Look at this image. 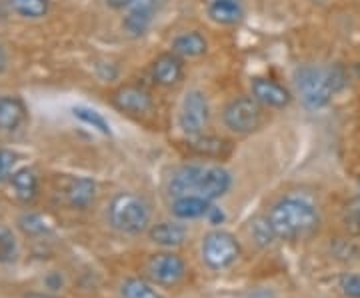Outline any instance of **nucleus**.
I'll return each instance as SVG.
<instances>
[{"mask_svg": "<svg viewBox=\"0 0 360 298\" xmlns=\"http://www.w3.org/2000/svg\"><path fill=\"white\" fill-rule=\"evenodd\" d=\"M232 184L231 172L217 164H184L172 172L168 179L170 196L194 195L202 196L206 200H217L229 193Z\"/></svg>", "mask_w": 360, "mask_h": 298, "instance_id": "1", "label": "nucleus"}, {"mask_svg": "<svg viewBox=\"0 0 360 298\" xmlns=\"http://www.w3.org/2000/svg\"><path fill=\"white\" fill-rule=\"evenodd\" d=\"M266 221L276 238L295 240V238L314 233L321 224V214L309 200L288 196L270 208Z\"/></svg>", "mask_w": 360, "mask_h": 298, "instance_id": "2", "label": "nucleus"}, {"mask_svg": "<svg viewBox=\"0 0 360 298\" xmlns=\"http://www.w3.org/2000/svg\"><path fill=\"white\" fill-rule=\"evenodd\" d=\"M342 70L326 66L302 65L295 70V86L302 104L309 110H321L333 101L342 86Z\"/></svg>", "mask_w": 360, "mask_h": 298, "instance_id": "3", "label": "nucleus"}, {"mask_svg": "<svg viewBox=\"0 0 360 298\" xmlns=\"http://www.w3.org/2000/svg\"><path fill=\"white\" fill-rule=\"evenodd\" d=\"M108 222L118 233H142L150 224V205L139 195L120 193L108 207Z\"/></svg>", "mask_w": 360, "mask_h": 298, "instance_id": "4", "label": "nucleus"}, {"mask_svg": "<svg viewBox=\"0 0 360 298\" xmlns=\"http://www.w3.org/2000/svg\"><path fill=\"white\" fill-rule=\"evenodd\" d=\"M222 120L234 134H250L262 124V104L252 96H236L224 106Z\"/></svg>", "mask_w": 360, "mask_h": 298, "instance_id": "5", "label": "nucleus"}, {"mask_svg": "<svg viewBox=\"0 0 360 298\" xmlns=\"http://www.w3.org/2000/svg\"><path fill=\"white\" fill-rule=\"evenodd\" d=\"M116 4L124 11V34L130 39H141L153 26L160 8L165 6V0H118Z\"/></svg>", "mask_w": 360, "mask_h": 298, "instance_id": "6", "label": "nucleus"}, {"mask_svg": "<svg viewBox=\"0 0 360 298\" xmlns=\"http://www.w3.org/2000/svg\"><path fill=\"white\" fill-rule=\"evenodd\" d=\"M240 257V245L231 233L212 231L202 238V260L212 271H224Z\"/></svg>", "mask_w": 360, "mask_h": 298, "instance_id": "7", "label": "nucleus"}, {"mask_svg": "<svg viewBox=\"0 0 360 298\" xmlns=\"http://www.w3.org/2000/svg\"><path fill=\"white\" fill-rule=\"evenodd\" d=\"M208 118H210V106H208V98L205 96V92H186L184 98H182V104H180V130H182L188 138L200 136V134H205Z\"/></svg>", "mask_w": 360, "mask_h": 298, "instance_id": "8", "label": "nucleus"}, {"mask_svg": "<svg viewBox=\"0 0 360 298\" xmlns=\"http://www.w3.org/2000/svg\"><path fill=\"white\" fill-rule=\"evenodd\" d=\"M146 273L160 286H174L186 274V264L174 252H160L155 254L146 264Z\"/></svg>", "mask_w": 360, "mask_h": 298, "instance_id": "9", "label": "nucleus"}, {"mask_svg": "<svg viewBox=\"0 0 360 298\" xmlns=\"http://www.w3.org/2000/svg\"><path fill=\"white\" fill-rule=\"evenodd\" d=\"M112 104L120 112H127L132 117L148 115L155 108L150 92L139 86V84H122L120 89H116L115 94H112Z\"/></svg>", "mask_w": 360, "mask_h": 298, "instance_id": "10", "label": "nucleus"}, {"mask_svg": "<svg viewBox=\"0 0 360 298\" xmlns=\"http://www.w3.org/2000/svg\"><path fill=\"white\" fill-rule=\"evenodd\" d=\"M250 92H252L255 101H258L262 106H269V108H284L292 101V94L288 92V89H284L281 82H276L272 78H252Z\"/></svg>", "mask_w": 360, "mask_h": 298, "instance_id": "11", "label": "nucleus"}, {"mask_svg": "<svg viewBox=\"0 0 360 298\" xmlns=\"http://www.w3.org/2000/svg\"><path fill=\"white\" fill-rule=\"evenodd\" d=\"M184 72V66H182V58L174 52H165L156 58L150 68V74L158 86H174L179 84L180 78Z\"/></svg>", "mask_w": 360, "mask_h": 298, "instance_id": "12", "label": "nucleus"}, {"mask_svg": "<svg viewBox=\"0 0 360 298\" xmlns=\"http://www.w3.org/2000/svg\"><path fill=\"white\" fill-rule=\"evenodd\" d=\"M26 106L14 94H0V132H16L25 124Z\"/></svg>", "mask_w": 360, "mask_h": 298, "instance_id": "13", "label": "nucleus"}, {"mask_svg": "<svg viewBox=\"0 0 360 298\" xmlns=\"http://www.w3.org/2000/svg\"><path fill=\"white\" fill-rule=\"evenodd\" d=\"M66 202L77 210L89 208L96 198V182L89 176H72L65 188Z\"/></svg>", "mask_w": 360, "mask_h": 298, "instance_id": "14", "label": "nucleus"}, {"mask_svg": "<svg viewBox=\"0 0 360 298\" xmlns=\"http://www.w3.org/2000/svg\"><path fill=\"white\" fill-rule=\"evenodd\" d=\"M206 13L212 22L222 26L238 25L245 16L240 0H206Z\"/></svg>", "mask_w": 360, "mask_h": 298, "instance_id": "15", "label": "nucleus"}, {"mask_svg": "<svg viewBox=\"0 0 360 298\" xmlns=\"http://www.w3.org/2000/svg\"><path fill=\"white\" fill-rule=\"evenodd\" d=\"M11 186H13L14 196L20 202H32L37 198V193H39V176L28 167L16 169L11 176Z\"/></svg>", "mask_w": 360, "mask_h": 298, "instance_id": "16", "label": "nucleus"}, {"mask_svg": "<svg viewBox=\"0 0 360 298\" xmlns=\"http://www.w3.org/2000/svg\"><path fill=\"white\" fill-rule=\"evenodd\" d=\"M212 207L210 200H206L202 196H179L174 198V205H172V214L180 219V221H193V219H200L206 216L208 208Z\"/></svg>", "mask_w": 360, "mask_h": 298, "instance_id": "17", "label": "nucleus"}, {"mask_svg": "<svg viewBox=\"0 0 360 298\" xmlns=\"http://www.w3.org/2000/svg\"><path fill=\"white\" fill-rule=\"evenodd\" d=\"M206 51H208V40L196 30L182 32L172 40V52L179 54L180 58H198Z\"/></svg>", "mask_w": 360, "mask_h": 298, "instance_id": "18", "label": "nucleus"}, {"mask_svg": "<svg viewBox=\"0 0 360 298\" xmlns=\"http://www.w3.org/2000/svg\"><path fill=\"white\" fill-rule=\"evenodd\" d=\"M150 240L162 248L180 247L186 238V228L179 222H158L150 228Z\"/></svg>", "mask_w": 360, "mask_h": 298, "instance_id": "19", "label": "nucleus"}, {"mask_svg": "<svg viewBox=\"0 0 360 298\" xmlns=\"http://www.w3.org/2000/svg\"><path fill=\"white\" fill-rule=\"evenodd\" d=\"M191 150L194 155L205 156V158H222V156L229 155L231 146L224 138H219V136H206V134H200V136H194L191 138Z\"/></svg>", "mask_w": 360, "mask_h": 298, "instance_id": "20", "label": "nucleus"}, {"mask_svg": "<svg viewBox=\"0 0 360 298\" xmlns=\"http://www.w3.org/2000/svg\"><path fill=\"white\" fill-rule=\"evenodd\" d=\"M8 8L26 20H40L51 13V0H8Z\"/></svg>", "mask_w": 360, "mask_h": 298, "instance_id": "21", "label": "nucleus"}, {"mask_svg": "<svg viewBox=\"0 0 360 298\" xmlns=\"http://www.w3.org/2000/svg\"><path fill=\"white\" fill-rule=\"evenodd\" d=\"M70 112H72V117L80 120L82 124H86L89 129L101 132L103 136H112V130H110L108 120L101 112H96L94 108H89V106H75Z\"/></svg>", "mask_w": 360, "mask_h": 298, "instance_id": "22", "label": "nucleus"}, {"mask_svg": "<svg viewBox=\"0 0 360 298\" xmlns=\"http://www.w3.org/2000/svg\"><path fill=\"white\" fill-rule=\"evenodd\" d=\"M16 259H18V240L8 226L0 224V266L13 264Z\"/></svg>", "mask_w": 360, "mask_h": 298, "instance_id": "23", "label": "nucleus"}, {"mask_svg": "<svg viewBox=\"0 0 360 298\" xmlns=\"http://www.w3.org/2000/svg\"><path fill=\"white\" fill-rule=\"evenodd\" d=\"M120 297L122 298H160L156 288L148 285L142 278H129L120 286Z\"/></svg>", "mask_w": 360, "mask_h": 298, "instance_id": "24", "label": "nucleus"}, {"mask_svg": "<svg viewBox=\"0 0 360 298\" xmlns=\"http://www.w3.org/2000/svg\"><path fill=\"white\" fill-rule=\"evenodd\" d=\"M18 226H20L26 234H30V236H39V234H44L49 231L44 219H42L40 214H34V212H25V214L18 219Z\"/></svg>", "mask_w": 360, "mask_h": 298, "instance_id": "25", "label": "nucleus"}, {"mask_svg": "<svg viewBox=\"0 0 360 298\" xmlns=\"http://www.w3.org/2000/svg\"><path fill=\"white\" fill-rule=\"evenodd\" d=\"M16 160H18L16 153L8 150V148H0V184L11 181L14 167H16Z\"/></svg>", "mask_w": 360, "mask_h": 298, "instance_id": "26", "label": "nucleus"}, {"mask_svg": "<svg viewBox=\"0 0 360 298\" xmlns=\"http://www.w3.org/2000/svg\"><path fill=\"white\" fill-rule=\"evenodd\" d=\"M345 226L350 233L360 234V198L350 200L345 208Z\"/></svg>", "mask_w": 360, "mask_h": 298, "instance_id": "27", "label": "nucleus"}, {"mask_svg": "<svg viewBox=\"0 0 360 298\" xmlns=\"http://www.w3.org/2000/svg\"><path fill=\"white\" fill-rule=\"evenodd\" d=\"M338 286L347 298H360V274H342Z\"/></svg>", "mask_w": 360, "mask_h": 298, "instance_id": "28", "label": "nucleus"}, {"mask_svg": "<svg viewBox=\"0 0 360 298\" xmlns=\"http://www.w3.org/2000/svg\"><path fill=\"white\" fill-rule=\"evenodd\" d=\"M63 283H65V280H63V276H60L58 273H51L46 278H44V285L49 286L51 290H58V288H63Z\"/></svg>", "mask_w": 360, "mask_h": 298, "instance_id": "29", "label": "nucleus"}, {"mask_svg": "<svg viewBox=\"0 0 360 298\" xmlns=\"http://www.w3.org/2000/svg\"><path fill=\"white\" fill-rule=\"evenodd\" d=\"M206 219L212 222V224H220V222L224 221V214L220 212V208L210 207L208 208V212H206Z\"/></svg>", "mask_w": 360, "mask_h": 298, "instance_id": "30", "label": "nucleus"}, {"mask_svg": "<svg viewBox=\"0 0 360 298\" xmlns=\"http://www.w3.org/2000/svg\"><path fill=\"white\" fill-rule=\"evenodd\" d=\"M6 66H8V54H6V48L0 42V74L6 70Z\"/></svg>", "mask_w": 360, "mask_h": 298, "instance_id": "31", "label": "nucleus"}, {"mask_svg": "<svg viewBox=\"0 0 360 298\" xmlns=\"http://www.w3.org/2000/svg\"><path fill=\"white\" fill-rule=\"evenodd\" d=\"M246 298H274V294L270 290H255V292H250Z\"/></svg>", "mask_w": 360, "mask_h": 298, "instance_id": "32", "label": "nucleus"}, {"mask_svg": "<svg viewBox=\"0 0 360 298\" xmlns=\"http://www.w3.org/2000/svg\"><path fill=\"white\" fill-rule=\"evenodd\" d=\"M25 298H56L54 294H49V292H30L26 294Z\"/></svg>", "mask_w": 360, "mask_h": 298, "instance_id": "33", "label": "nucleus"}]
</instances>
